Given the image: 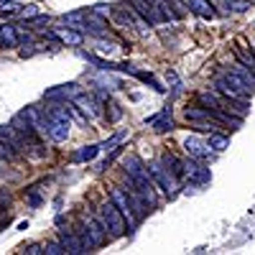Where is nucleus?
I'll list each match as a JSON object with an SVG mask.
<instances>
[{
    "mask_svg": "<svg viewBox=\"0 0 255 255\" xmlns=\"http://www.w3.org/2000/svg\"><path fill=\"white\" fill-rule=\"evenodd\" d=\"M110 202L123 212V217L128 220V225L130 227H135L138 225V217H135V209H133V202H130V194H128V191H123V189H113L110 191Z\"/></svg>",
    "mask_w": 255,
    "mask_h": 255,
    "instance_id": "7ed1b4c3",
    "label": "nucleus"
},
{
    "mask_svg": "<svg viewBox=\"0 0 255 255\" xmlns=\"http://www.w3.org/2000/svg\"><path fill=\"white\" fill-rule=\"evenodd\" d=\"M161 166L166 168L168 174H171L174 179H181V176H186V171H184V163L174 156V153H163L161 156Z\"/></svg>",
    "mask_w": 255,
    "mask_h": 255,
    "instance_id": "9b49d317",
    "label": "nucleus"
},
{
    "mask_svg": "<svg viewBox=\"0 0 255 255\" xmlns=\"http://www.w3.org/2000/svg\"><path fill=\"white\" fill-rule=\"evenodd\" d=\"M61 28V33H59V41L61 44H69V46H79L82 41H84V36L79 33V31H72L69 26H59Z\"/></svg>",
    "mask_w": 255,
    "mask_h": 255,
    "instance_id": "2eb2a0df",
    "label": "nucleus"
},
{
    "mask_svg": "<svg viewBox=\"0 0 255 255\" xmlns=\"http://www.w3.org/2000/svg\"><path fill=\"white\" fill-rule=\"evenodd\" d=\"M90 13H95V15H100V18H108V15L113 13V8H110V5H105V3H97V5H92Z\"/></svg>",
    "mask_w": 255,
    "mask_h": 255,
    "instance_id": "b1692460",
    "label": "nucleus"
},
{
    "mask_svg": "<svg viewBox=\"0 0 255 255\" xmlns=\"http://www.w3.org/2000/svg\"><path fill=\"white\" fill-rule=\"evenodd\" d=\"M0 163H3V161H0Z\"/></svg>",
    "mask_w": 255,
    "mask_h": 255,
    "instance_id": "72a5a7b5",
    "label": "nucleus"
},
{
    "mask_svg": "<svg viewBox=\"0 0 255 255\" xmlns=\"http://www.w3.org/2000/svg\"><path fill=\"white\" fill-rule=\"evenodd\" d=\"M166 3H168V5H171V8H174V13H176L179 18L184 15V5H181V0H166Z\"/></svg>",
    "mask_w": 255,
    "mask_h": 255,
    "instance_id": "bb28decb",
    "label": "nucleus"
},
{
    "mask_svg": "<svg viewBox=\"0 0 255 255\" xmlns=\"http://www.w3.org/2000/svg\"><path fill=\"white\" fill-rule=\"evenodd\" d=\"M209 148H215V151H225V148H230V138L220 135V133H209Z\"/></svg>",
    "mask_w": 255,
    "mask_h": 255,
    "instance_id": "a211bd4d",
    "label": "nucleus"
},
{
    "mask_svg": "<svg viewBox=\"0 0 255 255\" xmlns=\"http://www.w3.org/2000/svg\"><path fill=\"white\" fill-rule=\"evenodd\" d=\"M130 5L135 8V13L145 20L148 26H158V23H163V18H161V13H158V8H156L153 0H130Z\"/></svg>",
    "mask_w": 255,
    "mask_h": 255,
    "instance_id": "20e7f679",
    "label": "nucleus"
},
{
    "mask_svg": "<svg viewBox=\"0 0 255 255\" xmlns=\"http://www.w3.org/2000/svg\"><path fill=\"white\" fill-rule=\"evenodd\" d=\"M74 105L77 108L87 115V120H97V118H102V108H100V102H97V97H92V95H77L74 97Z\"/></svg>",
    "mask_w": 255,
    "mask_h": 255,
    "instance_id": "39448f33",
    "label": "nucleus"
},
{
    "mask_svg": "<svg viewBox=\"0 0 255 255\" xmlns=\"http://www.w3.org/2000/svg\"><path fill=\"white\" fill-rule=\"evenodd\" d=\"M123 168H125V174L128 176H138V174H145V163L138 158V156H128L123 161Z\"/></svg>",
    "mask_w": 255,
    "mask_h": 255,
    "instance_id": "4468645a",
    "label": "nucleus"
},
{
    "mask_svg": "<svg viewBox=\"0 0 255 255\" xmlns=\"http://www.w3.org/2000/svg\"><path fill=\"white\" fill-rule=\"evenodd\" d=\"M189 179H194L197 184H207V181H209V168H199V166H197L194 171L189 174Z\"/></svg>",
    "mask_w": 255,
    "mask_h": 255,
    "instance_id": "412c9836",
    "label": "nucleus"
},
{
    "mask_svg": "<svg viewBox=\"0 0 255 255\" xmlns=\"http://www.w3.org/2000/svg\"><path fill=\"white\" fill-rule=\"evenodd\" d=\"M248 8H250L248 0H235V3H232V10H238V13H243V10H248Z\"/></svg>",
    "mask_w": 255,
    "mask_h": 255,
    "instance_id": "cd10ccee",
    "label": "nucleus"
},
{
    "mask_svg": "<svg viewBox=\"0 0 255 255\" xmlns=\"http://www.w3.org/2000/svg\"><path fill=\"white\" fill-rule=\"evenodd\" d=\"M97 51H100V54H113L115 46H113V44H97Z\"/></svg>",
    "mask_w": 255,
    "mask_h": 255,
    "instance_id": "c85d7f7f",
    "label": "nucleus"
},
{
    "mask_svg": "<svg viewBox=\"0 0 255 255\" xmlns=\"http://www.w3.org/2000/svg\"><path fill=\"white\" fill-rule=\"evenodd\" d=\"M82 230L87 232V238L92 240V245H95V248H100L105 240H108V232H105V227H102L97 220H92V217L84 220V227H82Z\"/></svg>",
    "mask_w": 255,
    "mask_h": 255,
    "instance_id": "0eeeda50",
    "label": "nucleus"
},
{
    "mask_svg": "<svg viewBox=\"0 0 255 255\" xmlns=\"http://www.w3.org/2000/svg\"><path fill=\"white\" fill-rule=\"evenodd\" d=\"M49 23H51V18H49V15H33V18L26 20V26H28V28H46Z\"/></svg>",
    "mask_w": 255,
    "mask_h": 255,
    "instance_id": "6ab92c4d",
    "label": "nucleus"
},
{
    "mask_svg": "<svg viewBox=\"0 0 255 255\" xmlns=\"http://www.w3.org/2000/svg\"><path fill=\"white\" fill-rule=\"evenodd\" d=\"M222 79H225V82H227L235 92H240L243 97H248V95H253V92H255V90L250 87V84L245 82V77H243V74H238V72H227Z\"/></svg>",
    "mask_w": 255,
    "mask_h": 255,
    "instance_id": "9d476101",
    "label": "nucleus"
},
{
    "mask_svg": "<svg viewBox=\"0 0 255 255\" xmlns=\"http://www.w3.org/2000/svg\"><path fill=\"white\" fill-rule=\"evenodd\" d=\"M44 253H46V255H61V253H64V245H61V243H46V245H44Z\"/></svg>",
    "mask_w": 255,
    "mask_h": 255,
    "instance_id": "393cba45",
    "label": "nucleus"
},
{
    "mask_svg": "<svg viewBox=\"0 0 255 255\" xmlns=\"http://www.w3.org/2000/svg\"><path fill=\"white\" fill-rule=\"evenodd\" d=\"M148 125H153V130L156 133H166V130H174V120H171V108L163 110L161 115L151 118V120H145Z\"/></svg>",
    "mask_w": 255,
    "mask_h": 255,
    "instance_id": "f8f14e48",
    "label": "nucleus"
},
{
    "mask_svg": "<svg viewBox=\"0 0 255 255\" xmlns=\"http://www.w3.org/2000/svg\"><path fill=\"white\" fill-rule=\"evenodd\" d=\"M0 46H3V49L18 46V31H15L13 26H5V31L0 28Z\"/></svg>",
    "mask_w": 255,
    "mask_h": 255,
    "instance_id": "dca6fc26",
    "label": "nucleus"
},
{
    "mask_svg": "<svg viewBox=\"0 0 255 255\" xmlns=\"http://www.w3.org/2000/svg\"><path fill=\"white\" fill-rule=\"evenodd\" d=\"M26 253L28 255H36V253H44V250H41V245H31V248H26Z\"/></svg>",
    "mask_w": 255,
    "mask_h": 255,
    "instance_id": "7c9ffc66",
    "label": "nucleus"
},
{
    "mask_svg": "<svg viewBox=\"0 0 255 255\" xmlns=\"http://www.w3.org/2000/svg\"><path fill=\"white\" fill-rule=\"evenodd\" d=\"M97 153H100V145H87V148H82V151L77 153V161H92Z\"/></svg>",
    "mask_w": 255,
    "mask_h": 255,
    "instance_id": "aec40b11",
    "label": "nucleus"
},
{
    "mask_svg": "<svg viewBox=\"0 0 255 255\" xmlns=\"http://www.w3.org/2000/svg\"><path fill=\"white\" fill-rule=\"evenodd\" d=\"M184 151L189 153V158L202 161V158H207V153H209V145H207L202 138H197V135H189V138L184 140Z\"/></svg>",
    "mask_w": 255,
    "mask_h": 255,
    "instance_id": "423d86ee",
    "label": "nucleus"
},
{
    "mask_svg": "<svg viewBox=\"0 0 255 255\" xmlns=\"http://www.w3.org/2000/svg\"><path fill=\"white\" fill-rule=\"evenodd\" d=\"M0 3H5V0H0Z\"/></svg>",
    "mask_w": 255,
    "mask_h": 255,
    "instance_id": "473e14b6",
    "label": "nucleus"
},
{
    "mask_svg": "<svg viewBox=\"0 0 255 255\" xmlns=\"http://www.w3.org/2000/svg\"><path fill=\"white\" fill-rule=\"evenodd\" d=\"M253 56H255V46H253Z\"/></svg>",
    "mask_w": 255,
    "mask_h": 255,
    "instance_id": "2f4dec72",
    "label": "nucleus"
},
{
    "mask_svg": "<svg viewBox=\"0 0 255 255\" xmlns=\"http://www.w3.org/2000/svg\"><path fill=\"white\" fill-rule=\"evenodd\" d=\"M15 10H18L15 5H8V8L3 5V8H0V15H10V13H15Z\"/></svg>",
    "mask_w": 255,
    "mask_h": 255,
    "instance_id": "c756f323",
    "label": "nucleus"
},
{
    "mask_svg": "<svg viewBox=\"0 0 255 255\" xmlns=\"http://www.w3.org/2000/svg\"><path fill=\"white\" fill-rule=\"evenodd\" d=\"M15 156H18V151H13V148H10L8 143L0 140V161H13Z\"/></svg>",
    "mask_w": 255,
    "mask_h": 255,
    "instance_id": "5701e85b",
    "label": "nucleus"
},
{
    "mask_svg": "<svg viewBox=\"0 0 255 255\" xmlns=\"http://www.w3.org/2000/svg\"><path fill=\"white\" fill-rule=\"evenodd\" d=\"M125 138H128V133L123 130V133H118V135H113V138H110L108 143H102V145H100V151H113V148H115V145H118L120 140H125Z\"/></svg>",
    "mask_w": 255,
    "mask_h": 255,
    "instance_id": "4be33fe9",
    "label": "nucleus"
},
{
    "mask_svg": "<svg viewBox=\"0 0 255 255\" xmlns=\"http://www.w3.org/2000/svg\"><path fill=\"white\" fill-rule=\"evenodd\" d=\"M33 15H38V5H26V8H20V18L23 20H28V18H33Z\"/></svg>",
    "mask_w": 255,
    "mask_h": 255,
    "instance_id": "a878e982",
    "label": "nucleus"
},
{
    "mask_svg": "<svg viewBox=\"0 0 255 255\" xmlns=\"http://www.w3.org/2000/svg\"><path fill=\"white\" fill-rule=\"evenodd\" d=\"M79 28H82V31H87V33H92V36H105V33H108V26H105V20H102L100 15H95V13H84Z\"/></svg>",
    "mask_w": 255,
    "mask_h": 255,
    "instance_id": "6e6552de",
    "label": "nucleus"
},
{
    "mask_svg": "<svg viewBox=\"0 0 255 255\" xmlns=\"http://www.w3.org/2000/svg\"><path fill=\"white\" fill-rule=\"evenodd\" d=\"M189 8L194 10L199 18H204V20H212L217 15V10H215V5L209 3V0H189Z\"/></svg>",
    "mask_w": 255,
    "mask_h": 255,
    "instance_id": "ddd939ff",
    "label": "nucleus"
},
{
    "mask_svg": "<svg viewBox=\"0 0 255 255\" xmlns=\"http://www.w3.org/2000/svg\"><path fill=\"white\" fill-rule=\"evenodd\" d=\"M64 110H67V115L72 118V120H77L79 125H87V115H84L77 105H72V102H64Z\"/></svg>",
    "mask_w": 255,
    "mask_h": 255,
    "instance_id": "f3484780",
    "label": "nucleus"
},
{
    "mask_svg": "<svg viewBox=\"0 0 255 255\" xmlns=\"http://www.w3.org/2000/svg\"><path fill=\"white\" fill-rule=\"evenodd\" d=\"M82 90H79V84L69 82V84H61V87H54V90H46L44 97L46 100H69V97H77Z\"/></svg>",
    "mask_w": 255,
    "mask_h": 255,
    "instance_id": "1a4fd4ad",
    "label": "nucleus"
},
{
    "mask_svg": "<svg viewBox=\"0 0 255 255\" xmlns=\"http://www.w3.org/2000/svg\"><path fill=\"white\" fill-rule=\"evenodd\" d=\"M145 171H148V176H151V181L163 191L166 197H174V189H176V179L166 171V168L161 166V163H148L145 166Z\"/></svg>",
    "mask_w": 255,
    "mask_h": 255,
    "instance_id": "f03ea898",
    "label": "nucleus"
},
{
    "mask_svg": "<svg viewBox=\"0 0 255 255\" xmlns=\"http://www.w3.org/2000/svg\"><path fill=\"white\" fill-rule=\"evenodd\" d=\"M100 225L105 227V232H113L115 238H120L123 232H125V217H123V212L113 204V202H105L102 207H100Z\"/></svg>",
    "mask_w": 255,
    "mask_h": 255,
    "instance_id": "f257e3e1",
    "label": "nucleus"
}]
</instances>
